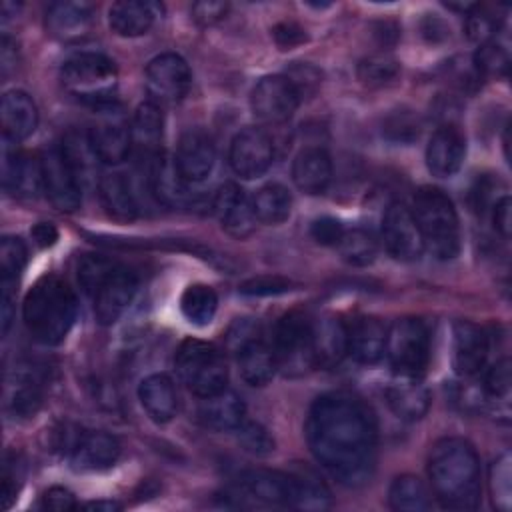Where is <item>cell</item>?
I'll list each match as a JSON object with an SVG mask.
<instances>
[{"mask_svg":"<svg viewBox=\"0 0 512 512\" xmlns=\"http://www.w3.org/2000/svg\"><path fill=\"white\" fill-rule=\"evenodd\" d=\"M306 440L324 470L344 486H362L376 464V422L354 394L316 398L306 418Z\"/></svg>","mask_w":512,"mask_h":512,"instance_id":"6da1fadb","label":"cell"},{"mask_svg":"<svg viewBox=\"0 0 512 512\" xmlns=\"http://www.w3.org/2000/svg\"><path fill=\"white\" fill-rule=\"evenodd\" d=\"M428 478L436 500L448 510H474L480 502V458L464 438L438 440L428 456Z\"/></svg>","mask_w":512,"mask_h":512,"instance_id":"7a4b0ae2","label":"cell"},{"mask_svg":"<svg viewBox=\"0 0 512 512\" xmlns=\"http://www.w3.org/2000/svg\"><path fill=\"white\" fill-rule=\"evenodd\" d=\"M78 312L74 290L58 276H42L28 290L22 318L30 336L46 346L60 344L70 332Z\"/></svg>","mask_w":512,"mask_h":512,"instance_id":"3957f363","label":"cell"},{"mask_svg":"<svg viewBox=\"0 0 512 512\" xmlns=\"http://www.w3.org/2000/svg\"><path fill=\"white\" fill-rule=\"evenodd\" d=\"M412 216L424 248L438 260H452L460 250V224L452 200L434 186H424L414 196Z\"/></svg>","mask_w":512,"mask_h":512,"instance_id":"277c9868","label":"cell"},{"mask_svg":"<svg viewBox=\"0 0 512 512\" xmlns=\"http://www.w3.org/2000/svg\"><path fill=\"white\" fill-rule=\"evenodd\" d=\"M60 80L64 90L76 100L94 108H104L114 102L118 70L104 54L80 52L62 64Z\"/></svg>","mask_w":512,"mask_h":512,"instance_id":"5b68a950","label":"cell"},{"mask_svg":"<svg viewBox=\"0 0 512 512\" xmlns=\"http://www.w3.org/2000/svg\"><path fill=\"white\" fill-rule=\"evenodd\" d=\"M174 366L180 382L196 396L204 398L226 388L228 366L220 348L198 338L180 342Z\"/></svg>","mask_w":512,"mask_h":512,"instance_id":"8992f818","label":"cell"},{"mask_svg":"<svg viewBox=\"0 0 512 512\" xmlns=\"http://www.w3.org/2000/svg\"><path fill=\"white\" fill-rule=\"evenodd\" d=\"M384 354L398 376H414L430 362V332L420 318H398L386 330Z\"/></svg>","mask_w":512,"mask_h":512,"instance_id":"52a82bcc","label":"cell"},{"mask_svg":"<svg viewBox=\"0 0 512 512\" xmlns=\"http://www.w3.org/2000/svg\"><path fill=\"white\" fill-rule=\"evenodd\" d=\"M272 352L276 368L286 376H302L316 366L312 346V320L300 312H288L274 328Z\"/></svg>","mask_w":512,"mask_h":512,"instance_id":"ba28073f","label":"cell"},{"mask_svg":"<svg viewBox=\"0 0 512 512\" xmlns=\"http://www.w3.org/2000/svg\"><path fill=\"white\" fill-rule=\"evenodd\" d=\"M192 76L186 60L174 52L152 58L146 66V92L154 104H174L190 88Z\"/></svg>","mask_w":512,"mask_h":512,"instance_id":"9c48e42d","label":"cell"},{"mask_svg":"<svg viewBox=\"0 0 512 512\" xmlns=\"http://www.w3.org/2000/svg\"><path fill=\"white\" fill-rule=\"evenodd\" d=\"M42 192L56 210L72 212L82 202L80 180L68 164L62 148H50L40 156Z\"/></svg>","mask_w":512,"mask_h":512,"instance_id":"30bf717a","label":"cell"},{"mask_svg":"<svg viewBox=\"0 0 512 512\" xmlns=\"http://www.w3.org/2000/svg\"><path fill=\"white\" fill-rule=\"evenodd\" d=\"M382 242L390 256L402 262L418 260L424 252V242L412 210L402 202H392L382 218Z\"/></svg>","mask_w":512,"mask_h":512,"instance_id":"8fae6325","label":"cell"},{"mask_svg":"<svg viewBox=\"0 0 512 512\" xmlns=\"http://www.w3.org/2000/svg\"><path fill=\"white\" fill-rule=\"evenodd\" d=\"M228 158L240 178H258L266 174L274 162L272 138L258 126H246L234 136Z\"/></svg>","mask_w":512,"mask_h":512,"instance_id":"7c38bea8","label":"cell"},{"mask_svg":"<svg viewBox=\"0 0 512 512\" xmlns=\"http://www.w3.org/2000/svg\"><path fill=\"white\" fill-rule=\"evenodd\" d=\"M300 94L286 76H264L250 94L256 118L268 124L286 122L298 108Z\"/></svg>","mask_w":512,"mask_h":512,"instance_id":"4fadbf2b","label":"cell"},{"mask_svg":"<svg viewBox=\"0 0 512 512\" xmlns=\"http://www.w3.org/2000/svg\"><path fill=\"white\" fill-rule=\"evenodd\" d=\"M100 110V120L88 130V138L96 158L102 164L114 166L128 158L132 148L130 128L122 120L118 112H114V104H108Z\"/></svg>","mask_w":512,"mask_h":512,"instance_id":"5bb4252c","label":"cell"},{"mask_svg":"<svg viewBox=\"0 0 512 512\" xmlns=\"http://www.w3.org/2000/svg\"><path fill=\"white\" fill-rule=\"evenodd\" d=\"M136 288H138L136 274L126 266L116 264V268L108 274V278L102 282V286L92 296L94 316H96L98 324L112 326L124 314L128 304L132 302Z\"/></svg>","mask_w":512,"mask_h":512,"instance_id":"9a60e30c","label":"cell"},{"mask_svg":"<svg viewBox=\"0 0 512 512\" xmlns=\"http://www.w3.org/2000/svg\"><path fill=\"white\" fill-rule=\"evenodd\" d=\"M216 162V146L208 132L200 128L186 130L180 140L174 154V164L180 172V176L192 184L202 182L208 178Z\"/></svg>","mask_w":512,"mask_h":512,"instance_id":"2e32d148","label":"cell"},{"mask_svg":"<svg viewBox=\"0 0 512 512\" xmlns=\"http://www.w3.org/2000/svg\"><path fill=\"white\" fill-rule=\"evenodd\" d=\"M68 456L76 470H82V472L106 470L116 464L120 456V442L116 440V436L104 430L80 428Z\"/></svg>","mask_w":512,"mask_h":512,"instance_id":"e0dca14e","label":"cell"},{"mask_svg":"<svg viewBox=\"0 0 512 512\" xmlns=\"http://www.w3.org/2000/svg\"><path fill=\"white\" fill-rule=\"evenodd\" d=\"M236 494L252 498L268 506H290L294 504V480L292 474L250 470L238 478Z\"/></svg>","mask_w":512,"mask_h":512,"instance_id":"ac0fdd59","label":"cell"},{"mask_svg":"<svg viewBox=\"0 0 512 512\" xmlns=\"http://www.w3.org/2000/svg\"><path fill=\"white\" fill-rule=\"evenodd\" d=\"M212 208L218 214L222 228L230 236L242 240L254 232L256 216L252 210V202L246 198L244 190L238 184L234 182L222 184L214 194Z\"/></svg>","mask_w":512,"mask_h":512,"instance_id":"d6986e66","label":"cell"},{"mask_svg":"<svg viewBox=\"0 0 512 512\" xmlns=\"http://www.w3.org/2000/svg\"><path fill=\"white\" fill-rule=\"evenodd\" d=\"M452 362L456 374L470 378L476 376L488 358L486 332L468 320H458L452 330Z\"/></svg>","mask_w":512,"mask_h":512,"instance_id":"ffe728a7","label":"cell"},{"mask_svg":"<svg viewBox=\"0 0 512 512\" xmlns=\"http://www.w3.org/2000/svg\"><path fill=\"white\" fill-rule=\"evenodd\" d=\"M466 156V138L458 126H440L426 148L428 170L438 178H448L456 174Z\"/></svg>","mask_w":512,"mask_h":512,"instance_id":"44dd1931","label":"cell"},{"mask_svg":"<svg viewBox=\"0 0 512 512\" xmlns=\"http://www.w3.org/2000/svg\"><path fill=\"white\" fill-rule=\"evenodd\" d=\"M6 142V140H4ZM2 182L6 192L20 198H34L42 190V164L26 152L2 150Z\"/></svg>","mask_w":512,"mask_h":512,"instance_id":"7402d4cb","label":"cell"},{"mask_svg":"<svg viewBox=\"0 0 512 512\" xmlns=\"http://www.w3.org/2000/svg\"><path fill=\"white\" fill-rule=\"evenodd\" d=\"M238 362L242 378L250 386H264L272 380L276 368V358L272 348L264 342L260 330L246 336L240 340L232 350H230Z\"/></svg>","mask_w":512,"mask_h":512,"instance_id":"603a6c76","label":"cell"},{"mask_svg":"<svg viewBox=\"0 0 512 512\" xmlns=\"http://www.w3.org/2000/svg\"><path fill=\"white\" fill-rule=\"evenodd\" d=\"M312 346L316 366H336L348 354V326L336 316H322L314 320Z\"/></svg>","mask_w":512,"mask_h":512,"instance_id":"cb8c5ba5","label":"cell"},{"mask_svg":"<svg viewBox=\"0 0 512 512\" xmlns=\"http://www.w3.org/2000/svg\"><path fill=\"white\" fill-rule=\"evenodd\" d=\"M8 396H6V406L16 418H28L38 412L44 400V390H46V378L44 374L34 368H16L14 382H8Z\"/></svg>","mask_w":512,"mask_h":512,"instance_id":"d4e9b609","label":"cell"},{"mask_svg":"<svg viewBox=\"0 0 512 512\" xmlns=\"http://www.w3.org/2000/svg\"><path fill=\"white\" fill-rule=\"evenodd\" d=\"M386 402L400 420L416 422L430 408V392L418 378L398 376L386 388Z\"/></svg>","mask_w":512,"mask_h":512,"instance_id":"484cf974","label":"cell"},{"mask_svg":"<svg viewBox=\"0 0 512 512\" xmlns=\"http://www.w3.org/2000/svg\"><path fill=\"white\" fill-rule=\"evenodd\" d=\"M92 4L88 2H54L46 12V28L58 40H80L90 32Z\"/></svg>","mask_w":512,"mask_h":512,"instance_id":"4316f807","label":"cell"},{"mask_svg":"<svg viewBox=\"0 0 512 512\" xmlns=\"http://www.w3.org/2000/svg\"><path fill=\"white\" fill-rule=\"evenodd\" d=\"M2 130L8 142L26 140L38 126V108L22 90H10L2 96Z\"/></svg>","mask_w":512,"mask_h":512,"instance_id":"83f0119b","label":"cell"},{"mask_svg":"<svg viewBox=\"0 0 512 512\" xmlns=\"http://www.w3.org/2000/svg\"><path fill=\"white\" fill-rule=\"evenodd\" d=\"M148 184L152 194L164 206H182L188 202V182L180 176L174 158L156 154L148 166Z\"/></svg>","mask_w":512,"mask_h":512,"instance_id":"f1b7e54d","label":"cell"},{"mask_svg":"<svg viewBox=\"0 0 512 512\" xmlns=\"http://www.w3.org/2000/svg\"><path fill=\"white\" fill-rule=\"evenodd\" d=\"M292 180L306 194H320L332 180V160L324 148H304L292 164Z\"/></svg>","mask_w":512,"mask_h":512,"instance_id":"f546056e","label":"cell"},{"mask_svg":"<svg viewBox=\"0 0 512 512\" xmlns=\"http://www.w3.org/2000/svg\"><path fill=\"white\" fill-rule=\"evenodd\" d=\"M198 418L206 428L212 430H236V426L246 418V406L236 392L224 388L202 398Z\"/></svg>","mask_w":512,"mask_h":512,"instance_id":"4dcf8cb0","label":"cell"},{"mask_svg":"<svg viewBox=\"0 0 512 512\" xmlns=\"http://www.w3.org/2000/svg\"><path fill=\"white\" fill-rule=\"evenodd\" d=\"M386 330L378 318H358L348 326V354L360 364H376L384 356Z\"/></svg>","mask_w":512,"mask_h":512,"instance_id":"1f68e13d","label":"cell"},{"mask_svg":"<svg viewBox=\"0 0 512 512\" xmlns=\"http://www.w3.org/2000/svg\"><path fill=\"white\" fill-rule=\"evenodd\" d=\"M138 400L156 424H166L176 416L178 398L172 380L166 374H152L138 386Z\"/></svg>","mask_w":512,"mask_h":512,"instance_id":"d6a6232c","label":"cell"},{"mask_svg":"<svg viewBox=\"0 0 512 512\" xmlns=\"http://www.w3.org/2000/svg\"><path fill=\"white\" fill-rule=\"evenodd\" d=\"M156 18V4L140 0H120L110 6L108 24L114 34L122 38H136L146 34Z\"/></svg>","mask_w":512,"mask_h":512,"instance_id":"836d02e7","label":"cell"},{"mask_svg":"<svg viewBox=\"0 0 512 512\" xmlns=\"http://www.w3.org/2000/svg\"><path fill=\"white\" fill-rule=\"evenodd\" d=\"M162 130H164V116L158 104L154 102H142L132 118L130 136L132 146L148 158V162L160 154V142H162Z\"/></svg>","mask_w":512,"mask_h":512,"instance_id":"e575fe53","label":"cell"},{"mask_svg":"<svg viewBox=\"0 0 512 512\" xmlns=\"http://www.w3.org/2000/svg\"><path fill=\"white\" fill-rule=\"evenodd\" d=\"M98 194L110 216L118 220H134L138 216V204L130 182L122 174H102L98 180Z\"/></svg>","mask_w":512,"mask_h":512,"instance_id":"d590c367","label":"cell"},{"mask_svg":"<svg viewBox=\"0 0 512 512\" xmlns=\"http://www.w3.org/2000/svg\"><path fill=\"white\" fill-rule=\"evenodd\" d=\"M252 210L256 220L262 224H270V226L282 224L290 216L292 196L288 188H284L282 184H276V182L266 184L254 194Z\"/></svg>","mask_w":512,"mask_h":512,"instance_id":"8d00e7d4","label":"cell"},{"mask_svg":"<svg viewBox=\"0 0 512 512\" xmlns=\"http://www.w3.org/2000/svg\"><path fill=\"white\" fill-rule=\"evenodd\" d=\"M388 502H390V508L400 512H422L432 508V500L426 484L412 474L398 476L392 482L388 490Z\"/></svg>","mask_w":512,"mask_h":512,"instance_id":"74e56055","label":"cell"},{"mask_svg":"<svg viewBox=\"0 0 512 512\" xmlns=\"http://www.w3.org/2000/svg\"><path fill=\"white\" fill-rule=\"evenodd\" d=\"M218 308V296L208 284H190L180 296V310L194 326L212 322Z\"/></svg>","mask_w":512,"mask_h":512,"instance_id":"f35d334b","label":"cell"},{"mask_svg":"<svg viewBox=\"0 0 512 512\" xmlns=\"http://www.w3.org/2000/svg\"><path fill=\"white\" fill-rule=\"evenodd\" d=\"M292 480H294L292 508L324 510L330 506V490L318 476L310 472H298V474H292Z\"/></svg>","mask_w":512,"mask_h":512,"instance_id":"ab89813d","label":"cell"},{"mask_svg":"<svg viewBox=\"0 0 512 512\" xmlns=\"http://www.w3.org/2000/svg\"><path fill=\"white\" fill-rule=\"evenodd\" d=\"M62 152L68 160V164L72 166L74 174L78 176V180L86 178L92 174V170L96 168V162H100L92 150L88 132L80 134V132H68L64 136L62 142Z\"/></svg>","mask_w":512,"mask_h":512,"instance_id":"60d3db41","label":"cell"},{"mask_svg":"<svg viewBox=\"0 0 512 512\" xmlns=\"http://www.w3.org/2000/svg\"><path fill=\"white\" fill-rule=\"evenodd\" d=\"M338 250H340V256L348 264L368 266L376 258L378 244L370 232H366L362 228H354V230L344 232L342 240L338 242Z\"/></svg>","mask_w":512,"mask_h":512,"instance_id":"b9f144b4","label":"cell"},{"mask_svg":"<svg viewBox=\"0 0 512 512\" xmlns=\"http://www.w3.org/2000/svg\"><path fill=\"white\" fill-rule=\"evenodd\" d=\"M114 268H116V262L98 254H86L78 260V268H76L78 284L88 296H94Z\"/></svg>","mask_w":512,"mask_h":512,"instance_id":"7bdbcfd3","label":"cell"},{"mask_svg":"<svg viewBox=\"0 0 512 512\" xmlns=\"http://www.w3.org/2000/svg\"><path fill=\"white\" fill-rule=\"evenodd\" d=\"M490 492L492 504L500 512H508L512 504V470L510 454H502L490 468Z\"/></svg>","mask_w":512,"mask_h":512,"instance_id":"ee69618b","label":"cell"},{"mask_svg":"<svg viewBox=\"0 0 512 512\" xmlns=\"http://www.w3.org/2000/svg\"><path fill=\"white\" fill-rule=\"evenodd\" d=\"M236 440L244 452L254 456H268L270 452H274V438L260 422L254 420L244 418L236 426Z\"/></svg>","mask_w":512,"mask_h":512,"instance_id":"f6af8a7d","label":"cell"},{"mask_svg":"<svg viewBox=\"0 0 512 512\" xmlns=\"http://www.w3.org/2000/svg\"><path fill=\"white\" fill-rule=\"evenodd\" d=\"M398 72H400L398 62L384 54L368 56L358 64V78L368 86H382L394 80Z\"/></svg>","mask_w":512,"mask_h":512,"instance_id":"bcb514c9","label":"cell"},{"mask_svg":"<svg viewBox=\"0 0 512 512\" xmlns=\"http://www.w3.org/2000/svg\"><path fill=\"white\" fill-rule=\"evenodd\" d=\"M26 264V246L16 236H4L0 244V272L2 282H14L18 280L20 272Z\"/></svg>","mask_w":512,"mask_h":512,"instance_id":"7dc6e473","label":"cell"},{"mask_svg":"<svg viewBox=\"0 0 512 512\" xmlns=\"http://www.w3.org/2000/svg\"><path fill=\"white\" fill-rule=\"evenodd\" d=\"M474 64L478 68V72L486 74V76H504L508 70V54L502 46H498L496 42H486L480 44L476 54H474Z\"/></svg>","mask_w":512,"mask_h":512,"instance_id":"c3c4849f","label":"cell"},{"mask_svg":"<svg viewBox=\"0 0 512 512\" xmlns=\"http://www.w3.org/2000/svg\"><path fill=\"white\" fill-rule=\"evenodd\" d=\"M510 386H512V378H510V360L502 358L496 364L490 366V370L486 372L484 378V392L498 400V402H508L510 398Z\"/></svg>","mask_w":512,"mask_h":512,"instance_id":"681fc988","label":"cell"},{"mask_svg":"<svg viewBox=\"0 0 512 512\" xmlns=\"http://www.w3.org/2000/svg\"><path fill=\"white\" fill-rule=\"evenodd\" d=\"M496 28H498V20L490 12H486L482 6H474L472 12L466 18L468 38L478 42V44L490 42Z\"/></svg>","mask_w":512,"mask_h":512,"instance_id":"f907efd6","label":"cell"},{"mask_svg":"<svg viewBox=\"0 0 512 512\" xmlns=\"http://www.w3.org/2000/svg\"><path fill=\"white\" fill-rule=\"evenodd\" d=\"M22 484V464L14 454H6L2 466V508H10L16 500L18 488Z\"/></svg>","mask_w":512,"mask_h":512,"instance_id":"816d5d0a","label":"cell"},{"mask_svg":"<svg viewBox=\"0 0 512 512\" xmlns=\"http://www.w3.org/2000/svg\"><path fill=\"white\" fill-rule=\"evenodd\" d=\"M418 128V120L408 112H396L384 124V132L400 142H410L418 138Z\"/></svg>","mask_w":512,"mask_h":512,"instance_id":"f5cc1de1","label":"cell"},{"mask_svg":"<svg viewBox=\"0 0 512 512\" xmlns=\"http://www.w3.org/2000/svg\"><path fill=\"white\" fill-rule=\"evenodd\" d=\"M290 290V280L280 278V276H260L246 280L240 286V292L246 296H274Z\"/></svg>","mask_w":512,"mask_h":512,"instance_id":"db71d44e","label":"cell"},{"mask_svg":"<svg viewBox=\"0 0 512 512\" xmlns=\"http://www.w3.org/2000/svg\"><path fill=\"white\" fill-rule=\"evenodd\" d=\"M344 226L340 220L336 218H330V216H324V218H318L312 222L310 226V236L322 244V246H338V242L342 240L344 236Z\"/></svg>","mask_w":512,"mask_h":512,"instance_id":"11a10c76","label":"cell"},{"mask_svg":"<svg viewBox=\"0 0 512 512\" xmlns=\"http://www.w3.org/2000/svg\"><path fill=\"white\" fill-rule=\"evenodd\" d=\"M286 78L292 82V86L298 90L300 96H302V94H304V96L314 94V90H316L318 84H320V72H318L314 66H310V64H300V62H296V64L288 70Z\"/></svg>","mask_w":512,"mask_h":512,"instance_id":"9f6ffc18","label":"cell"},{"mask_svg":"<svg viewBox=\"0 0 512 512\" xmlns=\"http://www.w3.org/2000/svg\"><path fill=\"white\" fill-rule=\"evenodd\" d=\"M228 12V4L226 2H212V0H204V2H196L192 6V16L198 24L202 26H210L216 24L218 20H222Z\"/></svg>","mask_w":512,"mask_h":512,"instance_id":"6f0895ef","label":"cell"},{"mask_svg":"<svg viewBox=\"0 0 512 512\" xmlns=\"http://www.w3.org/2000/svg\"><path fill=\"white\" fill-rule=\"evenodd\" d=\"M42 506L48 508V510H58V512H64V510H74L78 508V502L74 498V494L68 490V488H62V486H52L44 492L42 496Z\"/></svg>","mask_w":512,"mask_h":512,"instance_id":"680465c9","label":"cell"},{"mask_svg":"<svg viewBox=\"0 0 512 512\" xmlns=\"http://www.w3.org/2000/svg\"><path fill=\"white\" fill-rule=\"evenodd\" d=\"M492 222L494 230L508 240L510 238V228H512V204L508 196H502L494 206H492Z\"/></svg>","mask_w":512,"mask_h":512,"instance_id":"91938a15","label":"cell"},{"mask_svg":"<svg viewBox=\"0 0 512 512\" xmlns=\"http://www.w3.org/2000/svg\"><path fill=\"white\" fill-rule=\"evenodd\" d=\"M272 34H274L276 44L282 46V48H292V46L302 44L306 40L304 30L298 24H294V22H280V24H276Z\"/></svg>","mask_w":512,"mask_h":512,"instance_id":"94428289","label":"cell"},{"mask_svg":"<svg viewBox=\"0 0 512 512\" xmlns=\"http://www.w3.org/2000/svg\"><path fill=\"white\" fill-rule=\"evenodd\" d=\"M16 284L2 282V300H0V314H2V334H8L12 320H14V300H16Z\"/></svg>","mask_w":512,"mask_h":512,"instance_id":"6125c7cd","label":"cell"},{"mask_svg":"<svg viewBox=\"0 0 512 512\" xmlns=\"http://www.w3.org/2000/svg\"><path fill=\"white\" fill-rule=\"evenodd\" d=\"M30 234H32L34 242L40 248H48V246L56 244V240H58V230H56V226L52 222H38V224H34Z\"/></svg>","mask_w":512,"mask_h":512,"instance_id":"be15d7a7","label":"cell"},{"mask_svg":"<svg viewBox=\"0 0 512 512\" xmlns=\"http://www.w3.org/2000/svg\"><path fill=\"white\" fill-rule=\"evenodd\" d=\"M0 62H2V76H8L10 68H16V44L8 36H2Z\"/></svg>","mask_w":512,"mask_h":512,"instance_id":"e7e4bbea","label":"cell"},{"mask_svg":"<svg viewBox=\"0 0 512 512\" xmlns=\"http://www.w3.org/2000/svg\"><path fill=\"white\" fill-rule=\"evenodd\" d=\"M82 508L98 510V512H114V510H120L122 506L118 502H114V500H94V502L82 504Z\"/></svg>","mask_w":512,"mask_h":512,"instance_id":"03108f58","label":"cell"}]
</instances>
